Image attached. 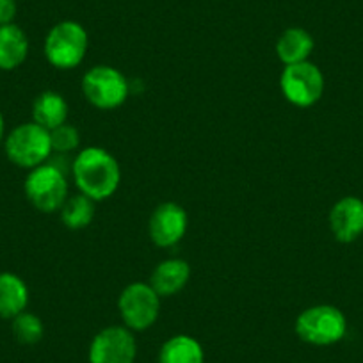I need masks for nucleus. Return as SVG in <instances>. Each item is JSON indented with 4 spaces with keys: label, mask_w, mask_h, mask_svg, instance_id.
I'll use <instances>...</instances> for the list:
<instances>
[{
    "label": "nucleus",
    "mask_w": 363,
    "mask_h": 363,
    "mask_svg": "<svg viewBox=\"0 0 363 363\" xmlns=\"http://www.w3.org/2000/svg\"><path fill=\"white\" fill-rule=\"evenodd\" d=\"M72 173L80 193L93 201H104L113 196L121 180L118 160L107 150L96 146L84 148L75 157Z\"/></svg>",
    "instance_id": "1"
},
{
    "label": "nucleus",
    "mask_w": 363,
    "mask_h": 363,
    "mask_svg": "<svg viewBox=\"0 0 363 363\" xmlns=\"http://www.w3.org/2000/svg\"><path fill=\"white\" fill-rule=\"evenodd\" d=\"M347 320L333 305H315L303 310L296 319V333L312 345H333L345 337Z\"/></svg>",
    "instance_id": "2"
},
{
    "label": "nucleus",
    "mask_w": 363,
    "mask_h": 363,
    "mask_svg": "<svg viewBox=\"0 0 363 363\" xmlns=\"http://www.w3.org/2000/svg\"><path fill=\"white\" fill-rule=\"evenodd\" d=\"M26 196L40 212L61 211L68 200V180L57 164H41L30 169L26 180Z\"/></svg>",
    "instance_id": "3"
},
{
    "label": "nucleus",
    "mask_w": 363,
    "mask_h": 363,
    "mask_svg": "<svg viewBox=\"0 0 363 363\" xmlns=\"http://www.w3.org/2000/svg\"><path fill=\"white\" fill-rule=\"evenodd\" d=\"M87 52V33L80 23L66 20L50 29L45 40V55L54 68L72 69Z\"/></svg>",
    "instance_id": "4"
},
{
    "label": "nucleus",
    "mask_w": 363,
    "mask_h": 363,
    "mask_svg": "<svg viewBox=\"0 0 363 363\" xmlns=\"http://www.w3.org/2000/svg\"><path fill=\"white\" fill-rule=\"evenodd\" d=\"M6 155L13 164L27 169L45 164L52 153L50 132L38 123H23L6 138Z\"/></svg>",
    "instance_id": "5"
},
{
    "label": "nucleus",
    "mask_w": 363,
    "mask_h": 363,
    "mask_svg": "<svg viewBox=\"0 0 363 363\" xmlns=\"http://www.w3.org/2000/svg\"><path fill=\"white\" fill-rule=\"evenodd\" d=\"M82 91L91 106L111 111L125 104L128 96V82L120 69L102 65L86 72L82 79Z\"/></svg>",
    "instance_id": "6"
},
{
    "label": "nucleus",
    "mask_w": 363,
    "mask_h": 363,
    "mask_svg": "<svg viewBox=\"0 0 363 363\" xmlns=\"http://www.w3.org/2000/svg\"><path fill=\"white\" fill-rule=\"evenodd\" d=\"M121 320L130 331H145L155 324L160 312V296L150 284L135 281L123 289L118 299Z\"/></svg>",
    "instance_id": "7"
},
{
    "label": "nucleus",
    "mask_w": 363,
    "mask_h": 363,
    "mask_svg": "<svg viewBox=\"0 0 363 363\" xmlns=\"http://www.w3.org/2000/svg\"><path fill=\"white\" fill-rule=\"evenodd\" d=\"M280 87L292 106L312 107L324 93V75L310 61L289 65L280 77Z\"/></svg>",
    "instance_id": "8"
},
{
    "label": "nucleus",
    "mask_w": 363,
    "mask_h": 363,
    "mask_svg": "<svg viewBox=\"0 0 363 363\" xmlns=\"http://www.w3.org/2000/svg\"><path fill=\"white\" fill-rule=\"evenodd\" d=\"M138 345L127 326H111L95 335L89 345V363H134Z\"/></svg>",
    "instance_id": "9"
},
{
    "label": "nucleus",
    "mask_w": 363,
    "mask_h": 363,
    "mask_svg": "<svg viewBox=\"0 0 363 363\" xmlns=\"http://www.w3.org/2000/svg\"><path fill=\"white\" fill-rule=\"evenodd\" d=\"M187 212L173 201L159 205L148 223V233L153 244L159 247H171L180 242L187 232Z\"/></svg>",
    "instance_id": "10"
},
{
    "label": "nucleus",
    "mask_w": 363,
    "mask_h": 363,
    "mask_svg": "<svg viewBox=\"0 0 363 363\" xmlns=\"http://www.w3.org/2000/svg\"><path fill=\"white\" fill-rule=\"evenodd\" d=\"M330 228L338 242H354L363 233V200L356 196L338 200L330 212Z\"/></svg>",
    "instance_id": "11"
},
{
    "label": "nucleus",
    "mask_w": 363,
    "mask_h": 363,
    "mask_svg": "<svg viewBox=\"0 0 363 363\" xmlns=\"http://www.w3.org/2000/svg\"><path fill=\"white\" fill-rule=\"evenodd\" d=\"M191 278V267L182 258H169L160 262L152 272L150 285L160 298H169L186 287Z\"/></svg>",
    "instance_id": "12"
},
{
    "label": "nucleus",
    "mask_w": 363,
    "mask_h": 363,
    "mask_svg": "<svg viewBox=\"0 0 363 363\" xmlns=\"http://www.w3.org/2000/svg\"><path fill=\"white\" fill-rule=\"evenodd\" d=\"M313 38L308 30L301 27H291L277 41V55L285 66L308 61L313 52Z\"/></svg>",
    "instance_id": "13"
},
{
    "label": "nucleus",
    "mask_w": 363,
    "mask_h": 363,
    "mask_svg": "<svg viewBox=\"0 0 363 363\" xmlns=\"http://www.w3.org/2000/svg\"><path fill=\"white\" fill-rule=\"evenodd\" d=\"M29 54L26 33L15 23L0 26V69L11 72L18 68Z\"/></svg>",
    "instance_id": "14"
},
{
    "label": "nucleus",
    "mask_w": 363,
    "mask_h": 363,
    "mask_svg": "<svg viewBox=\"0 0 363 363\" xmlns=\"http://www.w3.org/2000/svg\"><path fill=\"white\" fill-rule=\"evenodd\" d=\"M29 303V289L26 281L13 272L0 274V317L15 319L26 312Z\"/></svg>",
    "instance_id": "15"
},
{
    "label": "nucleus",
    "mask_w": 363,
    "mask_h": 363,
    "mask_svg": "<svg viewBox=\"0 0 363 363\" xmlns=\"http://www.w3.org/2000/svg\"><path fill=\"white\" fill-rule=\"evenodd\" d=\"M34 123L47 128L48 132L57 128L59 125L66 123L68 118V104L55 91H45L36 96L33 104Z\"/></svg>",
    "instance_id": "16"
},
{
    "label": "nucleus",
    "mask_w": 363,
    "mask_h": 363,
    "mask_svg": "<svg viewBox=\"0 0 363 363\" xmlns=\"http://www.w3.org/2000/svg\"><path fill=\"white\" fill-rule=\"evenodd\" d=\"M205 352L200 342L189 335H174L162 344L159 363H203Z\"/></svg>",
    "instance_id": "17"
},
{
    "label": "nucleus",
    "mask_w": 363,
    "mask_h": 363,
    "mask_svg": "<svg viewBox=\"0 0 363 363\" xmlns=\"http://www.w3.org/2000/svg\"><path fill=\"white\" fill-rule=\"evenodd\" d=\"M95 219V201L86 194L68 198L61 207V221L69 230H82Z\"/></svg>",
    "instance_id": "18"
},
{
    "label": "nucleus",
    "mask_w": 363,
    "mask_h": 363,
    "mask_svg": "<svg viewBox=\"0 0 363 363\" xmlns=\"http://www.w3.org/2000/svg\"><path fill=\"white\" fill-rule=\"evenodd\" d=\"M13 335L23 345H34L43 338V323L38 315L29 312H22L13 319Z\"/></svg>",
    "instance_id": "19"
},
{
    "label": "nucleus",
    "mask_w": 363,
    "mask_h": 363,
    "mask_svg": "<svg viewBox=\"0 0 363 363\" xmlns=\"http://www.w3.org/2000/svg\"><path fill=\"white\" fill-rule=\"evenodd\" d=\"M50 143H52V152H57L66 155V153L77 150L80 143L79 130L73 125L62 123L57 128L50 130Z\"/></svg>",
    "instance_id": "20"
},
{
    "label": "nucleus",
    "mask_w": 363,
    "mask_h": 363,
    "mask_svg": "<svg viewBox=\"0 0 363 363\" xmlns=\"http://www.w3.org/2000/svg\"><path fill=\"white\" fill-rule=\"evenodd\" d=\"M16 15V2L15 0H0V26L13 23Z\"/></svg>",
    "instance_id": "21"
},
{
    "label": "nucleus",
    "mask_w": 363,
    "mask_h": 363,
    "mask_svg": "<svg viewBox=\"0 0 363 363\" xmlns=\"http://www.w3.org/2000/svg\"><path fill=\"white\" fill-rule=\"evenodd\" d=\"M2 139H4V116L0 113V143H2Z\"/></svg>",
    "instance_id": "22"
}]
</instances>
